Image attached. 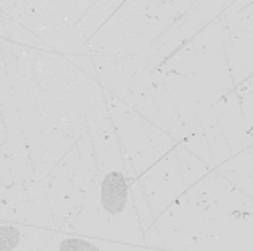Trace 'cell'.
<instances>
[{
  "label": "cell",
  "instance_id": "1",
  "mask_svg": "<svg viewBox=\"0 0 253 251\" xmlns=\"http://www.w3.org/2000/svg\"><path fill=\"white\" fill-rule=\"evenodd\" d=\"M126 197H128L126 178L120 172H110L101 182V205L105 207V211L118 215L126 205Z\"/></svg>",
  "mask_w": 253,
  "mask_h": 251
},
{
  "label": "cell",
  "instance_id": "2",
  "mask_svg": "<svg viewBox=\"0 0 253 251\" xmlns=\"http://www.w3.org/2000/svg\"><path fill=\"white\" fill-rule=\"evenodd\" d=\"M20 243V231L10 225L0 227V251H12Z\"/></svg>",
  "mask_w": 253,
  "mask_h": 251
},
{
  "label": "cell",
  "instance_id": "3",
  "mask_svg": "<svg viewBox=\"0 0 253 251\" xmlns=\"http://www.w3.org/2000/svg\"><path fill=\"white\" fill-rule=\"evenodd\" d=\"M61 251H99V249L83 239H63Z\"/></svg>",
  "mask_w": 253,
  "mask_h": 251
}]
</instances>
